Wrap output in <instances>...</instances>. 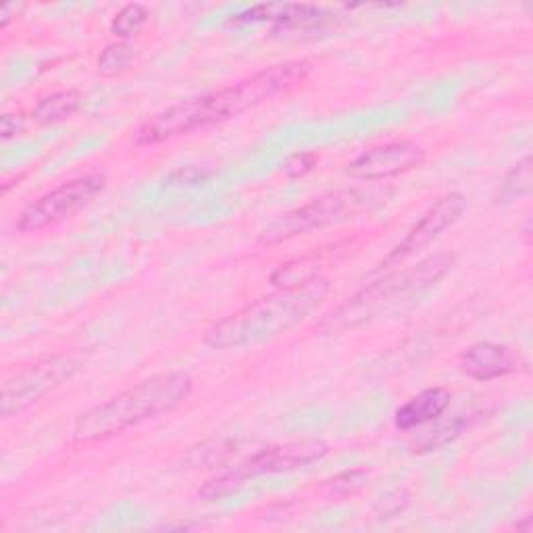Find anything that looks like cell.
<instances>
[{
    "label": "cell",
    "mask_w": 533,
    "mask_h": 533,
    "mask_svg": "<svg viewBox=\"0 0 533 533\" xmlns=\"http://www.w3.org/2000/svg\"><path fill=\"white\" fill-rule=\"evenodd\" d=\"M525 361L509 346L498 342H475L459 357V369L475 382H494V379L519 373Z\"/></svg>",
    "instance_id": "11"
},
{
    "label": "cell",
    "mask_w": 533,
    "mask_h": 533,
    "mask_svg": "<svg viewBox=\"0 0 533 533\" xmlns=\"http://www.w3.org/2000/svg\"><path fill=\"white\" fill-rule=\"evenodd\" d=\"M327 17H332L327 9L307 3H265L255 5L236 13L230 25H248V23H273L277 28H309L319 25Z\"/></svg>",
    "instance_id": "12"
},
{
    "label": "cell",
    "mask_w": 533,
    "mask_h": 533,
    "mask_svg": "<svg viewBox=\"0 0 533 533\" xmlns=\"http://www.w3.org/2000/svg\"><path fill=\"white\" fill-rule=\"evenodd\" d=\"M209 177H211L209 169H202V167H196V165H186V167L175 169L167 177V182L171 186H196V184L207 182Z\"/></svg>",
    "instance_id": "22"
},
{
    "label": "cell",
    "mask_w": 533,
    "mask_h": 533,
    "mask_svg": "<svg viewBox=\"0 0 533 533\" xmlns=\"http://www.w3.org/2000/svg\"><path fill=\"white\" fill-rule=\"evenodd\" d=\"M450 400H452L450 390L427 388L400 406V409L394 413V425L400 431H409L436 421L444 415V411L450 406Z\"/></svg>",
    "instance_id": "13"
},
{
    "label": "cell",
    "mask_w": 533,
    "mask_h": 533,
    "mask_svg": "<svg viewBox=\"0 0 533 533\" xmlns=\"http://www.w3.org/2000/svg\"><path fill=\"white\" fill-rule=\"evenodd\" d=\"M406 504H409V494H406L404 490H396V492H390L382 500H379L375 506V511L382 519H390V517L402 513Z\"/></svg>",
    "instance_id": "24"
},
{
    "label": "cell",
    "mask_w": 533,
    "mask_h": 533,
    "mask_svg": "<svg viewBox=\"0 0 533 533\" xmlns=\"http://www.w3.org/2000/svg\"><path fill=\"white\" fill-rule=\"evenodd\" d=\"M365 481L367 473L363 469H350L329 481V490H332V494L336 496H352L365 486Z\"/></svg>",
    "instance_id": "21"
},
{
    "label": "cell",
    "mask_w": 533,
    "mask_h": 533,
    "mask_svg": "<svg viewBox=\"0 0 533 533\" xmlns=\"http://www.w3.org/2000/svg\"><path fill=\"white\" fill-rule=\"evenodd\" d=\"M107 186L105 175L100 173H86L80 177L48 190L46 194L32 200L17 217V232L19 234H38L46 227H53L75 213L86 209L90 202L96 200L98 194H103Z\"/></svg>",
    "instance_id": "8"
},
{
    "label": "cell",
    "mask_w": 533,
    "mask_h": 533,
    "mask_svg": "<svg viewBox=\"0 0 533 533\" xmlns=\"http://www.w3.org/2000/svg\"><path fill=\"white\" fill-rule=\"evenodd\" d=\"M309 61H284L261 69L248 78L213 90L209 94L182 100L146 119L134 132L138 146H155L177 136H186L209 125L238 117L250 109H257L271 98L286 94L309 78Z\"/></svg>",
    "instance_id": "1"
},
{
    "label": "cell",
    "mask_w": 533,
    "mask_h": 533,
    "mask_svg": "<svg viewBox=\"0 0 533 533\" xmlns=\"http://www.w3.org/2000/svg\"><path fill=\"white\" fill-rule=\"evenodd\" d=\"M427 152L421 144L411 140H396L365 150L348 165V175L363 182H386L390 177L409 173L421 167Z\"/></svg>",
    "instance_id": "10"
},
{
    "label": "cell",
    "mask_w": 533,
    "mask_h": 533,
    "mask_svg": "<svg viewBox=\"0 0 533 533\" xmlns=\"http://www.w3.org/2000/svg\"><path fill=\"white\" fill-rule=\"evenodd\" d=\"M517 531H525V533H529V531H531V517H523V521L517 523Z\"/></svg>",
    "instance_id": "27"
},
{
    "label": "cell",
    "mask_w": 533,
    "mask_h": 533,
    "mask_svg": "<svg viewBox=\"0 0 533 533\" xmlns=\"http://www.w3.org/2000/svg\"><path fill=\"white\" fill-rule=\"evenodd\" d=\"M23 130V117L17 113H5L3 119H0V134H3V140H11Z\"/></svg>",
    "instance_id": "25"
},
{
    "label": "cell",
    "mask_w": 533,
    "mask_h": 533,
    "mask_svg": "<svg viewBox=\"0 0 533 533\" xmlns=\"http://www.w3.org/2000/svg\"><path fill=\"white\" fill-rule=\"evenodd\" d=\"M392 194L394 190L382 184L354 186V188L323 194L307 202V205H302L282 217H277L261 232L259 242L265 246L282 244L298 236H307L315 230H323V227L350 221L361 213L373 211L375 207L384 205V202L390 200Z\"/></svg>",
    "instance_id": "5"
},
{
    "label": "cell",
    "mask_w": 533,
    "mask_h": 533,
    "mask_svg": "<svg viewBox=\"0 0 533 533\" xmlns=\"http://www.w3.org/2000/svg\"><path fill=\"white\" fill-rule=\"evenodd\" d=\"M80 107H82V94L78 90H61L40 98L38 105L32 111V117L38 123L50 125L73 117L80 111Z\"/></svg>",
    "instance_id": "14"
},
{
    "label": "cell",
    "mask_w": 533,
    "mask_h": 533,
    "mask_svg": "<svg viewBox=\"0 0 533 533\" xmlns=\"http://www.w3.org/2000/svg\"><path fill=\"white\" fill-rule=\"evenodd\" d=\"M146 21H148V11L144 5H140V3L125 5L111 21V34H115L117 38L128 40V38L140 34Z\"/></svg>",
    "instance_id": "19"
},
{
    "label": "cell",
    "mask_w": 533,
    "mask_h": 533,
    "mask_svg": "<svg viewBox=\"0 0 533 533\" xmlns=\"http://www.w3.org/2000/svg\"><path fill=\"white\" fill-rule=\"evenodd\" d=\"M469 425H471V417H467V415L454 417L452 421H446V423L438 425L436 429L427 431V436L421 438L419 444H415V452H429V450H436L440 446H446L454 438H459Z\"/></svg>",
    "instance_id": "18"
},
{
    "label": "cell",
    "mask_w": 533,
    "mask_h": 533,
    "mask_svg": "<svg viewBox=\"0 0 533 533\" xmlns=\"http://www.w3.org/2000/svg\"><path fill=\"white\" fill-rule=\"evenodd\" d=\"M134 61V48L128 42H113L105 46L98 57V71L103 75H115L125 71Z\"/></svg>",
    "instance_id": "20"
},
{
    "label": "cell",
    "mask_w": 533,
    "mask_h": 533,
    "mask_svg": "<svg viewBox=\"0 0 533 533\" xmlns=\"http://www.w3.org/2000/svg\"><path fill=\"white\" fill-rule=\"evenodd\" d=\"M531 194V157L525 155L517 165H513L496 190L498 205H509V202L527 198Z\"/></svg>",
    "instance_id": "16"
},
{
    "label": "cell",
    "mask_w": 533,
    "mask_h": 533,
    "mask_svg": "<svg viewBox=\"0 0 533 533\" xmlns=\"http://www.w3.org/2000/svg\"><path fill=\"white\" fill-rule=\"evenodd\" d=\"M452 267L454 255L436 252V255L419 261L415 267L373 275L369 284L354 292L338 309L319 321V332L334 336L384 317L413 302L429 288H434Z\"/></svg>",
    "instance_id": "4"
},
{
    "label": "cell",
    "mask_w": 533,
    "mask_h": 533,
    "mask_svg": "<svg viewBox=\"0 0 533 533\" xmlns=\"http://www.w3.org/2000/svg\"><path fill=\"white\" fill-rule=\"evenodd\" d=\"M17 17V5H7L3 7V11H0V28H7V25L11 23V19Z\"/></svg>",
    "instance_id": "26"
},
{
    "label": "cell",
    "mask_w": 533,
    "mask_h": 533,
    "mask_svg": "<svg viewBox=\"0 0 533 533\" xmlns=\"http://www.w3.org/2000/svg\"><path fill=\"white\" fill-rule=\"evenodd\" d=\"M323 267L321 257L317 255H309V257H302V259H294L288 261L284 265H279L273 273H271V284L277 290H286V288H298V286H307L311 284L313 279L321 277L319 271Z\"/></svg>",
    "instance_id": "15"
},
{
    "label": "cell",
    "mask_w": 533,
    "mask_h": 533,
    "mask_svg": "<svg viewBox=\"0 0 533 533\" xmlns=\"http://www.w3.org/2000/svg\"><path fill=\"white\" fill-rule=\"evenodd\" d=\"M82 361L71 352H59L44 357L30 367L11 375L3 384L0 394V415L13 419L32 409L42 398L59 390L65 382L80 371Z\"/></svg>",
    "instance_id": "7"
},
{
    "label": "cell",
    "mask_w": 533,
    "mask_h": 533,
    "mask_svg": "<svg viewBox=\"0 0 533 533\" xmlns=\"http://www.w3.org/2000/svg\"><path fill=\"white\" fill-rule=\"evenodd\" d=\"M467 211V196L461 192H448L440 196L434 205H431L413 225L406 236L388 252L386 259L379 263L373 275H382L388 271L398 269L404 261L415 257L417 252L427 248L431 242L438 240L446 230L463 217Z\"/></svg>",
    "instance_id": "9"
},
{
    "label": "cell",
    "mask_w": 533,
    "mask_h": 533,
    "mask_svg": "<svg viewBox=\"0 0 533 533\" xmlns=\"http://www.w3.org/2000/svg\"><path fill=\"white\" fill-rule=\"evenodd\" d=\"M194 392V379L186 371H165L121 390L109 400L90 406L73 423L75 444H94L123 434L144 421L157 419L182 406Z\"/></svg>",
    "instance_id": "2"
},
{
    "label": "cell",
    "mask_w": 533,
    "mask_h": 533,
    "mask_svg": "<svg viewBox=\"0 0 533 533\" xmlns=\"http://www.w3.org/2000/svg\"><path fill=\"white\" fill-rule=\"evenodd\" d=\"M327 294L329 282L325 277H317L307 286L275 290L217 321L202 342L211 350H238L269 342L288 334L317 311Z\"/></svg>",
    "instance_id": "3"
},
{
    "label": "cell",
    "mask_w": 533,
    "mask_h": 533,
    "mask_svg": "<svg viewBox=\"0 0 533 533\" xmlns=\"http://www.w3.org/2000/svg\"><path fill=\"white\" fill-rule=\"evenodd\" d=\"M319 163V157L315 155V152H296V155H292L286 163H284V173L288 177H302L311 173Z\"/></svg>",
    "instance_id": "23"
},
{
    "label": "cell",
    "mask_w": 533,
    "mask_h": 533,
    "mask_svg": "<svg viewBox=\"0 0 533 533\" xmlns=\"http://www.w3.org/2000/svg\"><path fill=\"white\" fill-rule=\"evenodd\" d=\"M327 452L329 446L321 440H298L263 448L255 454H250L248 459H244L230 471L209 479L205 488L200 490V498L219 500L225 496H232L246 484L248 479L304 469L325 459Z\"/></svg>",
    "instance_id": "6"
},
{
    "label": "cell",
    "mask_w": 533,
    "mask_h": 533,
    "mask_svg": "<svg viewBox=\"0 0 533 533\" xmlns=\"http://www.w3.org/2000/svg\"><path fill=\"white\" fill-rule=\"evenodd\" d=\"M238 444L232 440H209L194 446L188 454V465L194 469L200 467H223L227 461L234 459Z\"/></svg>",
    "instance_id": "17"
}]
</instances>
